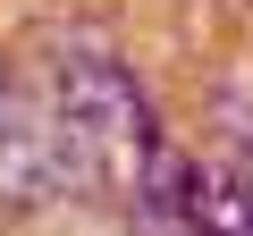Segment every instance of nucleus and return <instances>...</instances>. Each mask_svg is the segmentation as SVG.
<instances>
[{
    "mask_svg": "<svg viewBox=\"0 0 253 236\" xmlns=\"http://www.w3.org/2000/svg\"><path fill=\"white\" fill-rule=\"evenodd\" d=\"M42 110L51 127L101 169L118 144H144L152 118H144V93H135V68H126L110 42H59L51 68H42Z\"/></svg>",
    "mask_w": 253,
    "mask_h": 236,
    "instance_id": "f257e3e1",
    "label": "nucleus"
}]
</instances>
